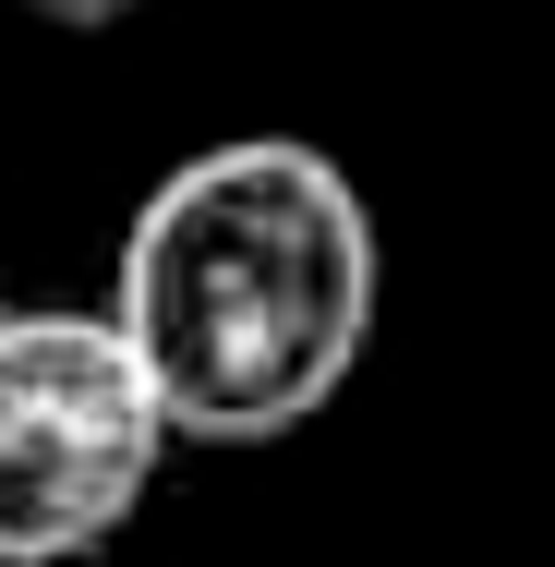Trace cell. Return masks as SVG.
I'll return each mask as SVG.
<instances>
[{
  "label": "cell",
  "instance_id": "6da1fadb",
  "mask_svg": "<svg viewBox=\"0 0 555 567\" xmlns=\"http://www.w3.org/2000/svg\"><path fill=\"white\" fill-rule=\"evenodd\" d=\"M169 447H266L315 423L374 339V206L302 133H229L157 169L97 302Z\"/></svg>",
  "mask_w": 555,
  "mask_h": 567
},
{
  "label": "cell",
  "instance_id": "7a4b0ae2",
  "mask_svg": "<svg viewBox=\"0 0 555 567\" xmlns=\"http://www.w3.org/2000/svg\"><path fill=\"white\" fill-rule=\"evenodd\" d=\"M169 423L110 315L0 302V567H73L133 532Z\"/></svg>",
  "mask_w": 555,
  "mask_h": 567
},
{
  "label": "cell",
  "instance_id": "3957f363",
  "mask_svg": "<svg viewBox=\"0 0 555 567\" xmlns=\"http://www.w3.org/2000/svg\"><path fill=\"white\" fill-rule=\"evenodd\" d=\"M37 24H121V12H157V0H24Z\"/></svg>",
  "mask_w": 555,
  "mask_h": 567
}]
</instances>
